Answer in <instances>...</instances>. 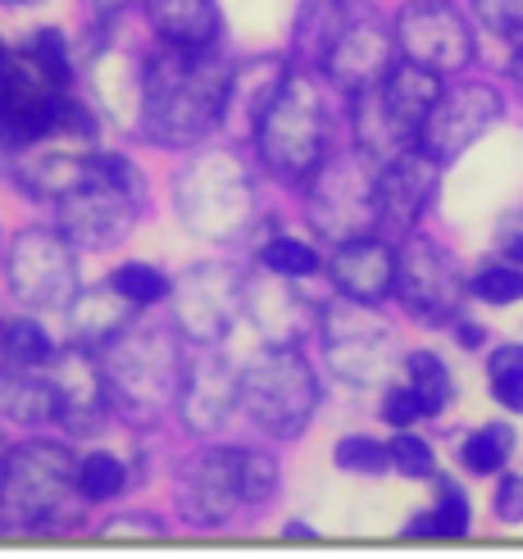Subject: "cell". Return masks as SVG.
Here are the masks:
<instances>
[{"mask_svg": "<svg viewBox=\"0 0 523 559\" xmlns=\"http://www.w3.org/2000/svg\"><path fill=\"white\" fill-rule=\"evenodd\" d=\"M233 82L210 55H155L146 64V132L155 142H197L228 115Z\"/></svg>", "mask_w": 523, "mask_h": 559, "instance_id": "obj_1", "label": "cell"}, {"mask_svg": "<svg viewBox=\"0 0 523 559\" xmlns=\"http://www.w3.org/2000/svg\"><path fill=\"white\" fill-rule=\"evenodd\" d=\"M437 96H442V73L424 64H392V73L360 92L355 105V128H360V146L373 159H396L419 142V128L432 115Z\"/></svg>", "mask_w": 523, "mask_h": 559, "instance_id": "obj_2", "label": "cell"}, {"mask_svg": "<svg viewBox=\"0 0 523 559\" xmlns=\"http://www.w3.org/2000/svg\"><path fill=\"white\" fill-rule=\"evenodd\" d=\"M323 105L306 78H292L278 87L273 105L260 119V155L269 159V169H278L283 178H306L319 169L323 159Z\"/></svg>", "mask_w": 523, "mask_h": 559, "instance_id": "obj_3", "label": "cell"}, {"mask_svg": "<svg viewBox=\"0 0 523 559\" xmlns=\"http://www.w3.org/2000/svg\"><path fill=\"white\" fill-rule=\"evenodd\" d=\"M241 401L255 414V424L273 437H292L310 424V414L319 405V386L314 373L300 355L292 350H273L260 365L246 373L241 382Z\"/></svg>", "mask_w": 523, "mask_h": 559, "instance_id": "obj_4", "label": "cell"}, {"mask_svg": "<svg viewBox=\"0 0 523 559\" xmlns=\"http://www.w3.org/2000/svg\"><path fill=\"white\" fill-rule=\"evenodd\" d=\"M69 487H73V464L64 445L50 441L23 445L14 460H5V473H0V510L14 523H46L60 510Z\"/></svg>", "mask_w": 523, "mask_h": 559, "instance_id": "obj_5", "label": "cell"}, {"mask_svg": "<svg viewBox=\"0 0 523 559\" xmlns=\"http://www.w3.org/2000/svg\"><path fill=\"white\" fill-rule=\"evenodd\" d=\"M396 46L409 64L451 73L474 60V33L451 0H409L396 19Z\"/></svg>", "mask_w": 523, "mask_h": 559, "instance_id": "obj_6", "label": "cell"}, {"mask_svg": "<svg viewBox=\"0 0 523 559\" xmlns=\"http://www.w3.org/2000/svg\"><path fill=\"white\" fill-rule=\"evenodd\" d=\"M396 296L405 300V310L415 319H451L464 300L460 269L437 241L415 237L401 255H396Z\"/></svg>", "mask_w": 523, "mask_h": 559, "instance_id": "obj_7", "label": "cell"}, {"mask_svg": "<svg viewBox=\"0 0 523 559\" xmlns=\"http://www.w3.org/2000/svg\"><path fill=\"white\" fill-rule=\"evenodd\" d=\"M310 218L333 241L365 237L369 223H378V178L360 169V159L328 164L310 195Z\"/></svg>", "mask_w": 523, "mask_h": 559, "instance_id": "obj_8", "label": "cell"}, {"mask_svg": "<svg viewBox=\"0 0 523 559\" xmlns=\"http://www.w3.org/2000/svg\"><path fill=\"white\" fill-rule=\"evenodd\" d=\"M78 287L73 246L50 233H23L10 250V292L23 305H69Z\"/></svg>", "mask_w": 523, "mask_h": 559, "instance_id": "obj_9", "label": "cell"}, {"mask_svg": "<svg viewBox=\"0 0 523 559\" xmlns=\"http://www.w3.org/2000/svg\"><path fill=\"white\" fill-rule=\"evenodd\" d=\"M497 119H501V100L491 96L487 87L442 92L437 105H432V115L419 128V151H428L437 164H447L460 151H469Z\"/></svg>", "mask_w": 523, "mask_h": 559, "instance_id": "obj_10", "label": "cell"}, {"mask_svg": "<svg viewBox=\"0 0 523 559\" xmlns=\"http://www.w3.org/2000/svg\"><path fill=\"white\" fill-rule=\"evenodd\" d=\"M132 187H119L96 174L64 195V233L82 246H115L132 228Z\"/></svg>", "mask_w": 523, "mask_h": 559, "instance_id": "obj_11", "label": "cell"}, {"mask_svg": "<svg viewBox=\"0 0 523 559\" xmlns=\"http://www.w3.org/2000/svg\"><path fill=\"white\" fill-rule=\"evenodd\" d=\"M392 46H396V33H388L378 19L346 14L333 50H328V73H333V82H342L346 92H365L392 73Z\"/></svg>", "mask_w": 523, "mask_h": 559, "instance_id": "obj_12", "label": "cell"}, {"mask_svg": "<svg viewBox=\"0 0 523 559\" xmlns=\"http://www.w3.org/2000/svg\"><path fill=\"white\" fill-rule=\"evenodd\" d=\"M432 195H437V159L428 151H405L388 159V169L378 178V223L409 233L432 205Z\"/></svg>", "mask_w": 523, "mask_h": 559, "instance_id": "obj_13", "label": "cell"}, {"mask_svg": "<svg viewBox=\"0 0 523 559\" xmlns=\"http://www.w3.org/2000/svg\"><path fill=\"white\" fill-rule=\"evenodd\" d=\"M115 391L132 405V409H159L164 401L174 396L178 386V359L164 342H132V346H115Z\"/></svg>", "mask_w": 523, "mask_h": 559, "instance_id": "obj_14", "label": "cell"}, {"mask_svg": "<svg viewBox=\"0 0 523 559\" xmlns=\"http://www.w3.org/2000/svg\"><path fill=\"white\" fill-rule=\"evenodd\" d=\"M241 496V455L237 451H210L191 464V473L182 478V496L178 506L191 523H218L228 519Z\"/></svg>", "mask_w": 523, "mask_h": 559, "instance_id": "obj_15", "label": "cell"}, {"mask_svg": "<svg viewBox=\"0 0 523 559\" xmlns=\"http://www.w3.org/2000/svg\"><path fill=\"white\" fill-rule=\"evenodd\" d=\"M333 283L355 305H378L396 292V250L378 237H350L333 255Z\"/></svg>", "mask_w": 523, "mask_h": 559, "instance_id": "obj_16", "label": "cell"}, {"mask_svg": "<svg viewBox=\"0 0 523 559\" xmlns=\"http://www.w3.org/2000/svg\"><path fill=\"white\" fill-rule=\"evenodd\" d=\"M55 115H60V96H50L37 78L14 69L5 92H0V142L33 146L46 132H55Z\"/></svg>", "mask_w": 523, "mask_h": 559, "instance_id": "obj_17", "label": "cell"}, {"mask_svg": "<svg viewBox=\"0 0 523 559\" xmlns=\"http://www.w3.org/2000/svg\"><path fill=\"white\" fill-rule=\"evenodd\" d=\"M328 350H333V369L342 378H350V382H373L392 365L388 328L373 323L365 310H355L350 319L333 323V342H328Z\"/></svg>", "mask_w": 523, "mask_h": 559, "instance_id": "obj_18", "label": "cell"}, {"mask_svg": "<svg viewBox=\"0 0 523 559\" xmlns=\"http://www.w3.org/2000/svg\"><path fill=\"white\" fill-rule=\"evenodd\" d=\"M155 33L178 50H205L218 37V5L214 0H146Z\"/></svg>", "mask_w": 523, "mask_h": 559, "instance_id": "obj_19", "label": "cell"}, {"mask_svg": "<svg viewBox=\"0 0 523 559\" xmlns=\"http://www.w3.org/2000/svg\"><path fill=\"white\" fill-rule=\"evenodd\" d=\"M233 401H237V386H233L228 369L214 365V359H205L201 369H191V378L182 382V409H187V424L197 432L224 424Z\"/></svg>", "mask_w": 523, "mask_h": 559, "instance_id": "obj_20", "label": "cell"}, {"mask_svg": "<svg viewBox=\"0 0 523 559\" xmlns=\"http://www.w3.org/2000/svg\"><path fill=\"white\" fill-rule=\"evenodd\" d=\"M0 414H10L14 424H50L60 418V386L33 378L27 369L0 373Z\"/></svg>", "mask_w": 523, "mask_h": 559, "instance_id": "obj_21", "label": "cell"}, {"mask_svg": "<svg viewBox=\"0 0 523 559\" xmlns=\"http://www.w3.org/2000/svg\"><path fill=\"white\" fill-rule=\"evenodd\" d=\"M442 496H437V506L419 519H409V537H464L474 523V510H469V496H464L455 483H437Z\"/></svg>", "mask_w": 523, "mask_h": 559, "instance_id": "obj_22", "label": "cell"}, {"mask_svg": "<svg viewBox=\"0 0 523 559\" xmlns=\"http://www.w3.org/2000/svg\"><path fill=\"white\" fill-rule=\"evenodd\" d=\"M0 359H5L10 369H37L55 359V346L37 319H14L0 328Z\"/></svg>", "mask_w": 523, "mask_h": 559, "instance_id": "obj_23", "label": "cell"}, {"mask_svg": "<svg viewBox=\"0 0 523 559\" xmlns=\"http://www.w3.org/2000/svg\"><path fill=\"white\" fill-rule=\"evenodd\" d=\"M510 451H514V428H510V424H487V428H478L474 437H464V445H460V464L483 478V473L506 468Z\"/></svg>", "mask_w": 523, "mask_h": 559, "instance_id": "obj_24", "label": "cell"}, {"mask_svg": "<svg viewBox=\"0 0 523 559\" xmlns=\"http://www.w3.org/2000/svg\"><path fill=\"white\" fill-rule=\"evenodd\" d=\"M23 64L33 69L46 87H64L69 82V73H73V64H69V46H64V37L55 33V27H41L37 37H27V46H23Z\"/></svg>", "mask_w": 523, "mask_h": 559, "instance_id": "obj_25", "label": "cell"}, {"mask_svg": "<svg viewBox=\"0 0 523 559\" xmlns=\"http://www.w3.org/2000/svg\"><path fill=\"white\" fill-rule=\"evenodd\" d=\"M405 369H409V386L424 396V405H428V414H442L447 405H451V396H455V386H451V369L437 359L432 350H415L405 359Z\"/></svg>", "mask_w": 523, "mask_h": 559, "instance_id": "obj_26", "label": "cell"}, {"mask_svg": "<svg viewBox=\"0 0 523 559\" xmlns=\"http://www.w3.org/2000/svg\"><path fill=\"white\" fill-rule=\"evenodd\" d=\"M73 487L82 500H109V496H119L123 491V460L119 455H109V451H96L78 464L73 473Z\"/></svg>", "mask_w": 523, "mask_h": 559, "instance_id": "obj_27", "label": "cell"}, {"mask_svg": "<svg viewBox=\"0 0 523 559\" xmlns=\"http://www.w3.org/2000/svg\"><path fill=\"white\" fill-rule=\"evenodd\" d=\"M109 287H115V296L128 305H155V300L169 296V277H164L155 264H123V269H115V277H109Z\"/></svg>", "mask_w": 523, "mask_h": 559, "instance_id": "obj_28", "label": "cell"}, {"mask_svg": "<svg viewBox=\"0 0 523 559\" xmlns=\"http://www.w3.org/2000/svg\"><path fill=\"white\" fill-rule=\"evenodd\" d=\"M469 292L487 305H514V300H523V269L519 264H483L469 277Z\"/></svg>", "mask_w": 523, "mask_h": 559, "instance_id": "obj_29", "label": "cell"}, {"mask_svg": "<svg viewBox=\"0 0 523 559\" xmlns=\"http://www.w3.org/2000/svg\"><path fill=\"white\" fill-rule=\"evenodd\" d=\"M260 264L278 277H306L319 269V255L306 246V241H292V237H273L264 250H260Z\"/></svg>", "mask_w": 523, "mask_h": 559, "instance_id": "obj_30", "label": "cell"}, {"mask_svg": "<svg viewBox=\"0 0 523 559\" xmlns=\"http://www.w3.org/2000/svg\"><path fill=\"white\" fill-rule=\"evenodd\" d=\"M337 468H346V473H388L392 451L373 437H342L337 441Z\"/></svg>", "mask_w": 523, "mask_h": 559, "instance_id": "obj_31", "label": "cell"}, {"mask_svg": "<svg viewBox=\"0 0 523 559\" xmlns=\"http://www.w3.org/2000/svg\"><path fill=\"white\" fill-rule=\"evenodd\" d=\"M388 451H392V468H401L405 478H432V473H437L432 445H428L424 437H415V432L401 428V437L388 445Z\"/></svg>", "mask_w": 523, "mask_h": 559, "instance_id": "obj_32", "label": "cell"}, {"mask_svg": "<svg viewBox=\"0 0 523 559\" xmlns=\"http://www.w3.org/2000/svg\"><path fill=\"white\" fill-rule=\"evenodd\" d=\"M428 414V405H424V396L415 386H392L388 396H382V418H388L392 428H409V424H419V418Z\"/></svg>", "mask_w": 523, "mask_h": 559, "instance_id": "obj_33", "label": "cell"}, {"mask_svg": "<svg viewBox=\"0 0 523 559\" xmlns=\"http://www.w3.org/2000/svg\"><path fill=\"white\" fill-rule=\"evenodd\" d=\"M478 19L501 37H523V0H474Z\"/></svg>", "mask_w": 523, "mask_h": 559, "instance_id": "obj_34", "label": "cell"}, {"mask_svg": "<svg viewBox=\"0 0 523 559\" xmlns=\"http://www.w3.org/2000/svg\"><path fill=\"white\" fill-rule=\"evenodd\" d=\"M273 483H278V473H273V464L264 455H241V496L246 500H269Z\"/></svg>", "mask_w": 523, "mask_h": 559, "instance_id": "obj_35", "label": "cell"}, {"mask_svg": "<svg viewBox=\"0 0 523 559\" xmlns=\"http://www.w3.org/2000/svg\"><path fill=\"white\" fill-rule=\"evenodd\" d=\"M491 510H497L501 523H523V478H514V473H510V478H501Z\"/></svg>", "mask_w": 523, "mask_h": 559, "instance_id": "obj_36", "label": "cell"}, {"mask_svg": "<svg viewBox=\"0 0 523 559\" xmlns=\"http://www.w3.org/2000/svg\"><path fill=\"white\" fill-rule=\"evenodd\" d=\"M491 378V396H497L506 409L523 414V378L519 373H487Z\"/></svg>", "mask_w": 523, "mask_h": 559, "instance_id": "obj_37", "label": "cell"}, {"mask_svg": "<svg viewBox=\"0 0 523 559\" xmlns=\"http://www.w3.org/2000/svg\"><path fill=\"white\" fill-rule=\"evenodd\" d=\"M487 373H519V378H523V346H501V350H491Z\"/></svg>", "mask_w": 523, "mask_h": 559, "instance_id": "obj_38", "label": "cell"}, {"mask_svg": "<svg viewBox=\"0 0 523 559\" xmlns=\"http://www.w3.org/2000/svg\"><path fill=\"white\" fill-rule=\"evenodd\" d=\"M455 337H460V346H469V350H474V346L487 342V332H483L478 323H460V328H455Z\"/></svg>", "mask_w": 523, "mask_h": 559, "instance_id": "obj_39", "label": "cell"}, {"mask_svg": "<svg viewBox=\"0 0 523 559\" xmlns=\"http://www.w3.org/2000/svg\"><path fill=\"white\" fill-rule=\"evenodd\" d=\"M510 73L523 82V37H519V46H514V60H510Z\"/></svg>", "mask_w": 523, "mask_h": 559, "instance_id": "obj_40", "label": "cell"}, {"mask_svg": "<svg viewBox=\"0 0 523 559\" xmlns=\"http://www.w3.org/2000/svg\"><path fill=\"white\" fill-rule=\"evenodd\" d=\"M287 537H300V542H310L314 533H310V527H306V523H287Z\"/></svg>", "mask_w": 523, "mask_h": 559, "instance_id": "obj_41", "label": "cell"}, {"mask_svg": "<svg viewBox=\"0 0 523 559\" xmlns=\"http://www.w3.org/2000/svg\"><path fill=\"white\" fill-rule=\"evenodd\" d=\"M10 5H37V0H10Z\"/></svg>", "mask_w": 523, "mask_h": 559, "instance_id": "obj_42", "label": "cell"}, {"mask_svg": "<svg viewBox=\"0 0 523 559\" xmlns=\"http://www.w3.org/2000/svg\"><path fill=\"white\" fill-rule=\"evenodd\" d=\"M0 473H5V445H0Z\"/></svg>", "mask_w": 523, "mask_h": 559, "instance_id": "obj_43", "label": "cell"}]
</instances>
